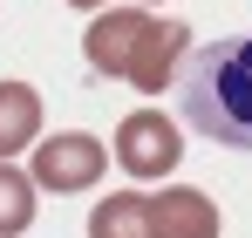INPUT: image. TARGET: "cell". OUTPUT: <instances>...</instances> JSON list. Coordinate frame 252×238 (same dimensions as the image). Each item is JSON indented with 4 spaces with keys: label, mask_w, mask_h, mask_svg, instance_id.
I'll list each match as a JSON object with an SVG mask.
<instances>
[{
    "label": "cell",
    "mask_w": 252,
    "mask_h": 238,
    "mask_svg": "<svg viewBox=\"0 0 252 238\" xmlns=\"http://www.w3.org/2000/svg\"><path fill=\"white\" fill-rule=\"evenodd\" d=\"M177 116L198 136L252 157V34H225L211 48H191L177 82Z\"/></svg>",
    "instance_id": "cell-1"
},
{
    "label": "cell",
    "mask_w": 252,
    "mask_h": 238,
    "mask_svg": "<svg viewBox=\"0 0 252 238\" xmlns=\"http://www.w3.org/2000/svg\"><path fill=\"white\" fill-rule=\"evenodd\" d=\"M102 170H109V143H102V136H89V129L41 136V143H34V163H28L34 191H55V198L95 191V184H102Z\"/></svg>",
    "instance_id": "cell-2"
},
{
    "label": "cell",
    "mask_w": 252,
    "mask_h": 238,
    "mask_svg": "<svg viewBox=\"0 0 252 238\" xmlns=\"http://www.w3.org/2000/svg\"><path fill=\"white\" fill-rule=\"evenodd\" d=\"M116 163L136 184H170V170L184 163V129L164 109H129L116 122Z\"/></svg>",
    "instance_id": "cell-3"
},
{
    "label": "cell",
    "mask_w": 252,
    "mask_h": 238,
    "mask_svg": "<svg viewBox=\"0 0 252 238\" xmlns=\"http://www.w3.org/2000/svg\"><path fill=\"white\" fill-rule=\"evenodd\" d=\"M143 28H150V7H102L95 21H89L82 34V55L95 75H129V61H136V41H143Z\"/></svg>",
    "instance_id": "cell-4"
},
{
    "label": "cell",
    "mask_w": 252,
    "mask_h": 238,
    "mask_svg": "<svg viewBox=\"0 0 252 238\" xmlns=\"http://www.w3.org/2000/svg\"><path fill=\"white\" fill-rule=\"evenodd\" d=\"M191 61V28L184 21H157L150 14V28H143V41H136V61H129V89H143V95H164L170 75Z\"/></svg>",
    "instance_id": "cell-5"
},
{
    "label": "cell",
    "mask_w": 252,
    "mask_h": 238,
    "mask_svg": "<svg viewBox=\"0 0 252 238\" xmlns=\"http://www.w3.org/2000/svg\"><path fill=\"white\" fill-rule=\"evenodd\" d=\"M150 232H157V238H218V232H225V218H218L211 191L170 177L164 191L150 198Z\"/></svg>",
    "instance_id": "cell-6"
},
{
    "label": "cell",
    "mask_w": 252,
    "mask_h": 238,
    "mask_svg": "<svg viewBox=\"0 0 252 238\" xmlns=\"http://www.w3.org/2000/svg\"><path fill=\"white\" fill-rule=\"evenodd\" d=\"M34 143H41V89L7 75L0 82V163H14Z\"/></svg>",
    "instance_id": "cell-7"
},
{
    "label": "cell",
    "mask_w": 252,
    "mask_h": 238,
    "mask_svg": "<svg viewBox=\"0 0 252 238\" xmlns=\"http://www.w3.org/2000/svg\"><path fill=\"white\" fill-rule=\"evenodd\" d=\"M89 238H157L150 232V198H143V191H109V198H95Z\"/></svg>",
    "instance_id": "cell-8"
},
{
    "label": "cell",
    "mask_w": 252,
    "mask_h": 238,
    "mask_svg": "<svg viewBox=\"0 0 252 238\" xmlns=\"http://www.w3.org/2000/svg\"><path fill=\"white\" fill-rule=\"evenodd\" d=\"M34 177L28 170H14V163H0V238H21L34 225Z\"/></svg>",
    "instance_id": "cell-9"
},
{
    "label": "cell",
    "mask_w": 252,
    "mask_h": 238,
    "mask_svg": "<svg viewBox=\"0 0 252 238\" xmlns=\"http://www.w3.org/2000/svg\"><path fill=\"white\" fill-rule=\"evenodd\" d=\"M68 7H82V14H102V7H116V0H68Z\"/></svg>",
    "instance_id": "cell-10"
},
{
    "label": "cell",
    "mask_w": 252,
    "mask_h": 238,
    "mask_svg": "<svg viewBox=\"0 0 252 238\" xmlns=\"http://www.w3.org/2000/svg\"><path fill=\"white\" fill-rule=\"evenodd\" d=\"M129 7H157V0H129Z\"/></svg>",
    "instance_id": "cell-11"
}]
</instances>
